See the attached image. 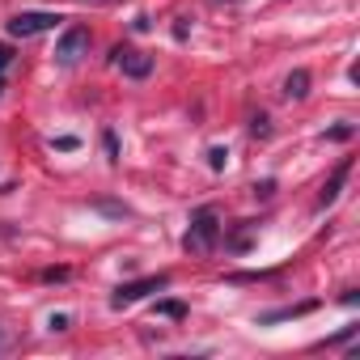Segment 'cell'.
Listing matches in <instances>:
<instances>
[{"label":"cell","instance_id":"obj_1","mask_svg":"<svg viewBox=\"0 0 360 360\" xmlns=\"http://www.w3.org/2000/svg\"><path fill=\"white\" fill-rule=\"evenodd\" d=\"M217 238H221V217H217V208H200V212L191 217V229H187L183 246H187L191 255H208V250L217 246Z\"/></svg>","mask_w":360,"mask_h":360},{"label":"cell","instance_id":"obj_2","mask_svg":"<svg viewBox=\"0 0 360 360\" xmlns=\"http://www.w3.org/2000/svg\"><path fill=\"white\" fill-rule=\"evenodd\" d=\"M161 288H169V276H165V271H161V276L131 280V284H119V288H115V297H110V305H115V309H123V305H136V301H144L148 292H161Z\"/></svg>","mask_w":360,"mask_h":360},{"label":"cell","instance_id":"obj_3","mask_svg":"<svg viewBox=\"0 0 360 360\" xmlns=\"http://www.w3.org/2000/svg\"><path fill=\"white\" fill-rule=\"evenodd\" d=\"M81 56H89V30L85 26H68L64 34H60V43H56V64H77Z\"/></svg>","mask_w":360,"mask_h":360},{"label":"cell","instance_id":"obj_4","mask_svg":"<svg viewBox=\"0 0 360 360\" xmlns=\"http://www.w3.org/2000/svg\"><path fill=\"white\" fill-rule=\"evenodd\" d=\"M56 22H64V18H56V13H18L13 22H9V34L13 39H34V34H47V30H56Z\"/></svg>","mask_w":360,"mask_h":360},{"label":"cell","instance_id":"obj_5","mask_svg":"<svg viewBox=\"0 0 360 360\" xmlns=\"http://www.w3.org/2000/svg\"><path fill=\"white\" fill-rule=\"evenodd\" d=\"M110 60H115V64L123 68V77H131V81H144V77L153 72V56H144V51H136V47H115Z\"/></svg>","mask_w":360,"mask_h":360},{"label":"cell","instance_id":"obj_6","mask_svg":"<svg viewBox=\"0 0 360 360\" xmlns=\"http://www.w3.org/2000/svg\"><path fill=\"white\" fill-rule=\"evenodd\" d=\"M347 174H352V161H339V169L326 178V187H322V195H318V204H322V208L339 200V191H343V183H347Z\"/></svg>","mask_w":360,"mask_h":360},{"label":"cell","instance_id":"obj_7","mask_svg":"<svg viewBox=\"0 0 360 360\" xmlns=\"http://www.w3.org/2000/svg\"><path fill=\"white\" fill-rule=\"evenodd\" d=\"M318 309V301H301V305H284V309H271V314H259V326H271V322H288V318H301Z\"/></svg>","mask_w":360,"mask_h":360},{"label":"cell","instance_id":"obj_8","mask_svg":"<svg viewBox=\"0 0 360 360\" xmlns=\"http://www.w3.org/2000/svg\"><path fill=\"white\" fill-rule=\"evenodd\" d=\"M305 94H309V72L297 68V72L284 81V98H305Z\"/></svg>","mask_w":360,"mask_h":360},{"label":"cell","instance_id":"obj_9","mask_svg":"<svg viewBox=\"0 0 360 360\" xmlns=\"http://www.w3.org/2000/svg\"><path fill=\"white\" fill-rule=\"evenodd\" d=\"M157 314H165V318H187V305L183 301H161Z\"/></svg>","mask_w":360,"mask_h":360},{"label":"cell","instance_id":"obj_10","mask_svg":"<svg viewBox=\"0 0 360 360\" xmlns=\"http://www.w3.org/2000/svg\"><path fill=\"white\" fill-rule=\"evenodd\" d=\"M250 136H255V140H267V136H271V127H267V115H255V119H250Z\"/></svg>","mask_w":360,"mask_h":360},{"label":"cell","instance_id":"obj_11","mask_svg":"<svg viewBox=\"0 0 360 360\" xmlns=\"http://www.w3.org/2000/svg\"><path fill=\"white\" fill-rule=\"evenodd\" d=\"M102 148H106L110 161H119V140H115V131H102Z\"/></svg>","mask_w":360,"mask_h":360},{"label":"cell","instance_id":"obj_12","mask_svg":"<svg viewBox=\"0 0 360 360\" xmlns=\"http://www.w3.org/2000/svg\"><path fill=\"white\" fill-rule=\"evenodd\" d=\"M225 157H229L225 148H212V153H208V161H212V169H225Z\"/></svg>","mask_w":360,"mask_h":360},{"label":"cell","instance_id":"obj_13","mask_svg":"<svg viewBox=\"0 0 360 360\" xmlns=\"http://www.w3.org/2000/svg\"><path fill=\"white\" fill-rule=\"evenodd\" d=\"M47 326H51V330H64V326H68V314H51V322H47Z\"/></svg>","mask_w":360,"mask_h":360},{"label":"cell","instance_id":"obj_14","mask_svg":"<svg viewBox=\"0 0 360 360\" xmlns=\"http://www.w3.org/2000/svg\"><path fill=\"white\" fill-rule=\"evenodd\" d=\"M9 60H13V51H9L5 43H0V72H5V68H9Z\"/></svg>","mask_w":360,"mask_h":360},{"label":"cell","instance_id":"obj_15","mask_svg":"<svg viewBox=\"0 0 360 360\" xmlns=\"http://www.w3.org/2000/svg\"><path fill=\"white\" fill-rule=\"evenodd\" d=\"M0 89H5V81H0Z\"/></svg>","mask_w":360,"mask_h":360}]
</instances>
